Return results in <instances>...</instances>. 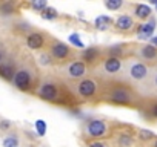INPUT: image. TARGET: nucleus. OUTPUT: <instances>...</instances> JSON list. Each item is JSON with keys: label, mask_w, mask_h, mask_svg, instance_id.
I'll list each match as a JSON object with an SVG mask.
<instances>
[{"label": "nucleus", "mask_w": 157, "mask_h": 147, "mask_svg": "<svg viewBox=\"0 0 157 147\" xmlns=\"http://www.w3.org/2000/svg\"><path fill=\"white\" fill-rule=\"evenodd\" d=\"M134 98H136V95H134V92L129 89V88H126V86H114L111 91H109V94H108V100L111 101V103H114V104H120V106H128V104H131L132 101H134Z\"/></svg>", "instance_id": "1"}, {"label": "nucleus", "mask_w": 157, "mask_h": 147, "mask_svg": "<svg viewBox=\"0 0 157 147\" xmlns=\"http://www.w3.org/2000/svg\"><path fill=\"white\" fill-rule=\"evenodd\" d=\"M75 91L78 94V97L82 98H91L97 94L99 91V83L96 80H91V78H83L80 80L77 84H75Z\"/></svg>", "instance_id": "2"}, {"label": "nucleus", "mask_w": 157, "mask_h": 147, "mask_svg": "<svg viewBox=\"0 0 157 147\" xmlns=\"http://www.w3.org/2000/svg\"><path fill=\"white\" fill-rule=\"evenodd\" d=\"M13 83H14V86H16L19 91H22V92L31 91V88H33V75H31V72L26 70V69L16 70V75H14Z\"/></svg>", "instance_id": "3"}, {"label": "nucleus", "mask_w": 157, "mask_h": 147, "mask_svg": "<svg viewBox=\"0 0 157 147\" xmlns=\"http://www.w3.org/2000/svg\"><path fill=\"white\" fill-rule=\"evenodd\" d=\"M37 94L42 100L49 101V103H57L60 98V91H59L57 84H54V83H43L39 88Z\"/></svg>", "instance_id": "4"}, {"label": "nucleus", "mask_w": 157, "mask_h": 147, "mask_svg": "<svg viewBox=\"0 0 157 147\" xmlns=\"http://www.w3.org/2000/svg\"><path fill=\"white\" fill-rule=\"evenodd\" d=\"M65 74L72 80H83V77L86 75V63L80 60L68 63L65 67Z\"/></svg>", "instance_id": "5"}, {"label": "nucleus", "mask_w": 157, "mask_h": 147, "mask_svg": "<svg viewBox=\"0 0 157 147\" xmlns=\"http://www.w3.org/2000/svg\"><path fill=\"white\" fill-rule=\"evenodd\" d=\"M128 75L134 81H142L148 77V66L142 61H129L128 63Z\"/></svg>", "instance_id": "6"}, {"label": "nucleus", "mask_w": 157, "mask_h": 147, "mask_svg": "<svg viewBox=\"0 0 157 147\" xmlns=\"http://www.w3.org/2000/svg\"><path fill=\"white\" fill-rule=\"evenodd\" d=\"M108 132V126L102 120H90L86 124V133L91 138H103Z\"/></svg>", "instance_id": "7"}, {"label": "nucleus", "mask_w": 157, "mask_h": 147, "mask_svg": "<svg viewBox=\"0 0 157 147\" xmlns=\"http://www.w3.org/2000/svg\"><path fill=\"white\" fill-rule=\"evenodd\" d=\"M154 31H155V19L149 17L148 22H143L137 26L136 34L139 40H151L154 37Z\"/></svg>", "instance_id": "8"}, {"label": "nucleus", "mask_w": 157, "mask_h": 147, "mask_svg": "<svg viewBox=\"0 0 157 147\" xmlns=\"http://www.w3.org/2000/svg\"><path fill=\"white\" fill-rule=\"evenodd\" d=\"M49 54L56 60H66L71 55V48L63 41H52L49 46Z\"/></svg>", "instance_id": "9"}, {"label": "nucleus", "mask_w": 157, "mask_h": 147, "mask_svg": "<svg viewBox=\"0 0 157 147\" xmlns=\"http://www.w3.org/2000/svg\"><path fill=\"white\" fill-rule=\"evenodd\" d=\"M26 46L33 51H39L45 46V35L42 32H31L26 35Z\"/></svg>", "instance_id": "10"}, {"label": "nucleus", "mask_w": 157, "mask_h": 147, "mask_svg": "<svg viewBox=\"0 0 157 147\" xmlns=\"http://www.w3.org/2000/svg\"><path fill=\"white\" fill-rule=\"evenodd\" d=\"M122 60L120 58H117V57H106L105 60H103V64H102V67H103V70L106 72V74H109V75H113V74H117L120 69H122Z\"/></svg>", "instance_id": "11"}, {"label": "nucleus", "mask_w": 157, "mask_h": 147, "mask_svg": "<svg viewBox=\"0 0 157 147\" xmlns=\"http://www.w3.org/2000/svg\"><path fill=\"white\" fill-rule=\"evenodd\" d=\"M134 19L131 17V16H126V14H123V16H119L116 20H114V26H116V29H119V31H122V32H128V31H131V29H134Z\"/></svg>", "instance_id": "12"}, {"label": "nucleus", "mask_w": 157, "mask_h": 147, "mask_svg": "<svg viewBox=\"0 0 157 147\" xmlns=\"http://www.w3.org/2000/svg\"><path fill=\"white\" fill-rule=\"evenodd\" d=\"M137 54L142 60H146V61H152V60H157V48L152 46L151 43L149 45H143L137 49Z\"/></svg>", "instance_id": "13"}, {"label": "nucleus", "mask_w": 157, "mask_h": 147, "mask_svg": "<svg viewBox=\"0 0 157 147\" xmlns=\"http://www.w3.org/2000/svg\"><path fill=\"white\" fill-rule=\"evenodd\" d=\"M113 25H114V20H113L109 16H99V17H96V20H94V28H96L97 31H100V32L108 31Z\"/></svg>", "instance_id": "14"}, {"label": "nucleus", "mask_w": 157, "mask_h": 147, "mask_svg": "<svg viewBox=\"0 0 157 147\" xmlns=\"http://www.w3.org/2000/svg\"><path fill=\"white\" fill-rule=\"evenodd\" d=\"M151 8L148 6V5H145V3H139V5H136L134 6V17L136 19H139V20H146V19H149L151 17Z\"/></svg>", "instance_id": "15"}, {"label": "nucleus", "mask_w": 157, "mask_h": 147, "mask_svg": "<svg viewBox=\"0 0 157 147\" xmlns=\"http://www.w3.org/2000/svg\"><path fill=\"white\" fill-rule=\"evenodd\" d=\"M100 55V51L97 48H85L83 49V61L86 64H91L97 60V57Z\"/></svg>", "instance_id": "16"}, {"label": "nucleus", "mask_w": 157, "mask_h": 147, "mask_svg": "<svg viewBox=\"0 0 157 147\" xmlns=\"http://www.w3.org/2000/svg\"><path fill=\"white\" fill-rule=\"evenodd\" d=\"M14 75H16V70H14V67L11 64H8V63L0 64V77H2L3 80L11 81V80H14Z\"/></svg>", "instance_id": "17"}, {"label": "nucleus", "mask_w": 157, "mask_h": 147, "mask_svg": "<svg viewBox=\"0 0 157 147\" xmlns=\"http://www.w3.org/2000/svg\"><path fill=\"white\" fill-rule=\"evenodd\" d=\"M68 41L71 43V46H74V48H78V49H85V43L80 40V35H78L77 32H72V34H69V37H68Z\"/></svg>", "instance_id": "18"}, {"label": "nucleus", "mask_w": 157, "mask_h": 147, "mask_svg": "<svg viewBox=\"0 0 157 147\" xmlns=\"http://www.w3.org/2000/svg\"><path fill=\"white\" fill-rule=\"evenodd\" d=\"M123 3H125V0H103L105 8L109 9V11H117V9H120V8L123 6Z\"/></svg>", "instance_id": "19"}, {"label": "nucleus", "mask_w": 157, "mask_h": 147, "mask_svg": "<svg viewBox=\"0 0 157 147\" xmlns=\"http://www.w3.org/2000/svg\"><path fill=\"white\" fill-rule=\"evenodd\" d=\"M40 16H42V19H45V20H56V19L59 17V13H57V9H56V8L48 6L45 11H42V13H40Z\"/></svg>", "instance_id": "20"}, {"label": "nucleus", "mask_w": 157, "mask_h": 147, "mask_svg": "<svg viewBox=\"0 0 157 147\" xmlns=\"http://www.w3.org/2000/svg\"><path fill=\"white\" fill-rule=\"evenodd\" d=\"M31 8L37 13H42L48 8V0H31Z\"/></svg>", "instance_id": "21"}, {"label": "nucleus", "mask_w": 157, "mask_h": 147, "mask_svg": "<svg viewBox=\"0 0 157 147\" xmlns=\"http://www.w3.org/2000/svg\"><path fill=\"white\" fill-rule=\"evenodd\" d=\"M34 129H36V132H37L39 136H45V135H46V129H48L46 121H43V120H37V121L34 123Z\"/></svg>", "instance_id": "22"}, {"label": "nucleus", "mask_w": 157, "mask_h": 147, "mask_svg": "<svg viewBox=\"0 0 157 147\" xmlns=\"http://www.w3.org/2000/svg\"><path fill=\"white\" fill-rule=\"evenodd\" d=\"M3 147H19V138L16 135H8L3 139Z\"/></svg>", "instance_id": "23"}, {"label": "nucleus", "mask_w": 157, "mask_h": 147, "mask_svg": "<svg viewBox=\"0 0 157 147\" xmlns=\"http://www.w3.org/2000/svg\"><path fill=\"white\" fill-rule=\"evenodd\" d=\"M39 63H40L42 66H51V64H52V57H51V54L42 52V54L39 55Z\"/></svg>", "instance_id": "24"}, {"label": "nucleus", "mask_w": 157, "mask_h": 147, "mask_svg": "<svg viewBox=\"0 0 157 147\" xmlns=\"http://www.w3.org/2000/svg\"><path fill=\"white\" fill-rule=\"evenodd\" d=\"M122 52H123V46L116 45V46H111L108 49V57H117V58H120L119 55H122Z\"/></svg>", "instance_id": "25"}, {"label": "nucleus", "mask_w": 157, "mask_h": 147, "mask_svg": "<svg viewBox=\"0 0 157 147\" xmlns=\"http://www.w3.org/2000/svg\"><path fill=\"white\" fill-rule=\"evenodd\" d=\"M0 13L5 14V16L13 14V13H14V3H13V2H5V3L2 5V8H0Z\"/></svg>", "instance_id": "26"}, {"label": "nucleus", "mask_w": 157, "mask_h": 147, "mask_svg": "<svg viewBox=\"0 0 157 147\" xmlns=\"http://www.w3.org/2000/svg\"><path fill=\"white\" fill-rule=\"evenodd\" d=\"M119 144H120V147H129V145L132 144V138H131L129 135H120Z\"/></svg>", "instance_id": "27"}, {"label": "nucleus", "mask_w": 157, "mask_h": 147, "mask_svg": "<svg viewBox=\"0 0 157 147\" xmlns=\"http://www.w3.org/2000/svg\"><path fill=\"white\" fill-rule=\"evenodd\" d=\"M139 136H140V139L148 141V139H152V138H154V133H152L151 130H148V129H142V130L139 132Z\"/></svg>", "instance_id": "28"}, {"label": "nucleus", "mask_w": 157, "mask_h": 147, "mask_svg": "<svg viewBox=\"0 0 157 147\" xmlns=\"http://www.w3.org/2000/svg\"><path fill=\"white\" fill-rule=\"evenodd\" d=\"M10 127H11V123H10L8 120H2V123H0V129L6 130V129H10Z\"/></svg>", "instance_id": "29"}, {"label": "nucleus", "mask_w": 157, "mask_h": 147, "mask_svg": "<svg viewBox=\"0 0 157 147\" xmlns=\"http://www.w3.org/2000/svg\"><path fill=\"white\" fill-rule=\"evenodd\" d=\"M149 112H151V115H152L154 118H157V103H154V104L151 106V109H149Z\"/></svg>", "instance_id": "30"}, {"label": "nucleus", "mask_w": 157, "mask_h": 147, "mask_svg": "<svg viewBox=\"0 0 157 147\" xmlns=\"http://www.w3.org/2000/svg\"><path fill=\"white\" fill-rule=\"evenodd\" d=\"M88 147H106L103 142H99V141H94V142H91Z\"/></svg>", "instance_id": "31"}, {"label": "nucleus", "mask_w": 157, "mask_h": 147, "mask_svg": "<svg viewBox=\"0 0 157 147\" xmlns=\"http://www.w3.org/2000/svg\"><path fill=\"white\" fill-rule=\"evenodd\" d=\"M151 45H152V46H155V48H157V35H155V37H152V38H151Z\"/></svg>", "instance_id": "32"}, {"label": "nucleus", "mask_w": 157, "mask_h": 147, "mask_svg": "<svg viewBox=\"0 0 157 147\" xmlns=\"http://www.w3.org/2000/svg\"><path fill=\"white\" fill-rule=\"evenodd\" d=\"M149 3L154 5V6H157V0H149Z\"/></svg>", "instance_id": "33"}, {"label": "nucleus", "mask_w": 157, "mask_h": 147, "mask_svg": "<svg viewBox=\"0 0 157 147\" xmlns=\"http://www.w3.org/2000/svg\"><path fill=\"white\" fill-rule=\"evenodd\" d=\"M152 147H157V139H154V144H152Z\"/></svg>", "instance_id": "34"}, {"label": "nucleus", "mask_w": 157, "mask_h": 147, "mask_svg": "<svg viewBox=\"0 0 157 147\" xmlns=\"http://www.w3.org/2000/svg\"><path fill=\"white\" fill-rule=\"evenodd\" d=\"M2 58H3V55H2V51H0V63H2Z\"/></svg>", "instance_id": "35"}, {"label": "nucleus", "mask_w": 157, "mask_h": 147, "mask_svg": "<svg viewBox=\"0 0 157 147\" xmlns=\"http://www.w3.org/2000/svg\"><path fill=\"white\" fill-rule=\"evenodd\" d=\"M154 84L157 86V75H155V78H154Z\"/></svg>", "instance_id": "36"}, {"label": "nucleus", "mask_w": 157, "mask_h": 147, "mask_svg": "<svg viewBox=\"0 0 157 147\" xmlns=\"http://www.w3.org/2000/svg\"><path fill=\"white\" fill-rule=\"evenodd\" d=\"M155 9H157V6H155Z\"/></svg>", "instance_id": "37"}]
</instances>
